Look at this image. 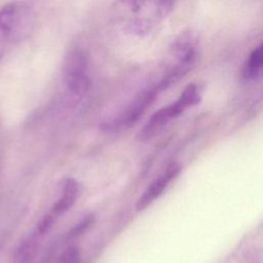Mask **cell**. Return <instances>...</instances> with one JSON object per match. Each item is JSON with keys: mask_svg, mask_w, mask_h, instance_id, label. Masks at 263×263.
<instances>
[{"mask_svg": "<svg viewBox=\"0 0 263 263\" xmlns=\"http://www.w3.org/2000/svg\"><path fill=\"white\" fill-rule=\"evenodd\" d=\"M79 195V185L78 183L72 179L68 178L65 181L63 188V195L54 202L51 206L48 214H46L43 219L40 221L37 230L39 234H44L51 227L52 223L63 214H65L68 210H70L75 203L77 197Z\"/></svg>", "mask_w": 263, "mask_h": 263, "instance_id": "cell-6", "label": "cell"}, {"mask_svg": "<svg viewBox=\"0 0 263 263\" xmlns=\"http://www.w3.org/2000/svg\"><path fill=\"white\" fill-rule=\"evenodd\" d=\"M201 97L202 88L200 85L195 83L187 85L174 103L157 110L149 118L148 122L140 132L139 139L142 141L150 140L172 119L180 116L187 109L199 104Z\"/></svg>", "mask_w": 263, "mask_h": 263, "instance_id": "cell-4", "label": "cell"}, {"mask_svg": "<svg viewBox=\"0 0 263 263\" xmlns=\"http://www.w3.org/2000/svg\"><path fill=\"white\" fill-rule=\"evenodd\" d=\"M198 55L197 36L191 30L182 32L172 43L162 65V73L155 83L159 91L182 79L194 67Z\"/></svg>", "mask_w": 263, "mask_h": 263, "instance_id": "cell-2", "label": "cell"}, {"mask_svg": "<svg viewBox=\"0 0 263 263\" xmlns=\"http://www.w3.org/2000/svg\"><path fill=\"white\" fill-rule=\"evenodd\" d=\"M241 77L246 81H258L263 78V41L253 49L246 60Z\"/></svg>", "mask_w": 263, "mask_h": 263, "instance_id": "cell-9", "label": "cell"}, {"mask_svg": "<svg viewBox=\"0 0 263 263\" xmlns=\"http://www.w3.org/2000/svg\"><path fill=\"white\" fill-rule=\"evenodd\" d=\"M36 252L34 241L29 240L24 242L16 252L14 263H31Z\"/></svg>", "mask_w": 263, "mask_h": 263, "instance_id": "cell-10", "label": "cell"}, {"mask_svg": "<svg viewBox=\"0 0 263 263\" xmlns=\"http://www.w3.org/2000/svg\"><path fill=\"white\" fill-rule=\"evenodd\" d=\"M58 263H80V253L76 247L67 248L61 255Z\"/></svg>", "mask_w": 263, "mask_h": 263, "instance_id": "cell-12", "label": "cell"}, {"mask_svg": "<svg viewBox=\"0 0 263 263\" xmlns=\"http://www.w3.org/2000/svg\"><path fill=\"white\" fill-rule=\"evenodd\" d=\"M95 223V216L89 215L87 217H85L79 224L75 225L68 233V237L69 238H74L77 237L81 234H83L87 229H89L92 224Z\"/></svg>", "mask_w": 263, "mask_h": 263, "instance_id": "cell-11", "label": "cell"}, {"mask_svg": "<svg viewBox=\"0 0 263 263\" xmlns=\"http://www.w3.org/2000/svg\"><path fill=\"white\" fill-rule=\"evenodd\" d=\"M176 0H115L113 12L121 29L133 36L154 32L172 12Z\"/></svg>", "mask_w": 263, "mask_h": 263, "instance_id": "cell-1", "label": "cell"}, {"mask_svg": "<svg viewBox=\"0 0 263 263\" xmlns=\"http://www.w3.org/2000/svg\"><path fill=\"white\" fill-rule=\"evenodd\" d=\"M35 14L24 2H11L0 8V62L32 32Z\"/></svg>", "mask_w": 263, "mask_h": 263, "instance_id": "cell-3", "label": "cell"}, {"mask_svg": "<svg viewBox=\"0 0 263 263\" xmlns=\"http://www.w3.org/2000/svg\"><path fill=\"white\" fill-rule=\"evenodd\" d=\"M159 92L156 84L144 89L135 98L121 116L114 120L112 125L115 126V128H118L119 126L129 127L134 125L141 118L146 109L153 103Z\"/></svg>", "mask_w": 263, "mask_h": 263, "instance_id": "cell-7", "label": "cell"}, {"mask_svg": "<svg viewBox=\"0 0 263 263\" xmlns=\"http://www.w3.org/2000/svg\"><path fill=\"white\" fill-rule=\"evenodd\" d=\"M64 80L68 89L75 96L84 95L89 86L88 61L84 51L80 48H72L65 58Z\"/></svg>", "mask_w": 263, "mask_h": 263, "instance_id": "cell-5", "label": "cell"}, {"mask_svg": "<svg viewBox=\"0 0 263 263\" xmlns=\"http://www.w3.org/2000/svg\"><path fill=\"white\" fill-rule=\"evenodd\" d=\"M181 166L176 163L172 162L167 165L165 171L157 177L143 192L141 197L139 198L136 209L137 211L141 212L146 210L152 202H154L167 188V186L180 175Z\"/></svg>", "mask_w": 263, "mask_h": 263, "instance_id": "cell-8", "label": "cell"}]
</instances>
